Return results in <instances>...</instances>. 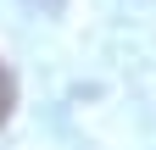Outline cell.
Returning <instances> with one entry per match:
<instances>
[{"mask_svg":"<svg viewBox=\"0 0 156 150\" xmlns=\"http://www.w3.org/2000/svg\"><path fill=\"white\" fill-rule=\"evenodd\" d=\"M11 106H17V84H11V72H6V61H0V122L11 117Z\"/></svg>","mask_w":156,"mask_h":150,"instance_id":"6da1fadb","label":"cell"}]
</instances>
